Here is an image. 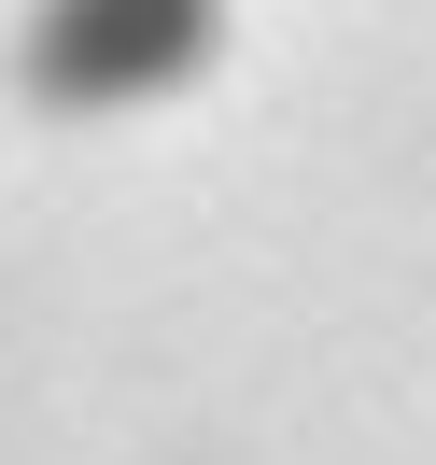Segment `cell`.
Wrapping results in <instances>:
<instances>
[{
  "label": "cell",
  "mask_w": 436,
  "mask_h": 465,
  "mask_svg": "<svg viewBox=\"0 0 436 465\" xmlns=\"http://www.w3.org/2000/svg\"><path fill=\"white\" fill-rule=\"evenodd\" d=\"M15 57L57 114H155L226 57V0H29Z\"/></svg>",
  "instance_id": "obj_1"
}]
</instances>
